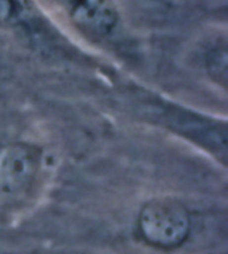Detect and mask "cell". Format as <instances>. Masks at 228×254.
Returning a JSON list of instances; mask_svg holds the SVG:
<instances>
[{"mask_svg":"<svg viewBox=\"0 0 228 254\" xmlns=\"http://www.w3.org/2000/svg\"><path fill=\"white\" fill-rule=\"evenodd\" d=\"M191 228L188 211L175 199L159 198L145 203L139 215V229L151 245L163 249L180 246Z\"/></svg>","mask_w":228,"mask_h":254,"instance_id":"obj_1","label":"cell"},{"mask_svg":"<svg viewBox=\"0 0 228 254\" xmlns=\"http://www.w3.org/2000/svg\"><path fill=\"white\" fill-rule=\"evenodd\" d=\"M52 3L76 30L93 39L110 36L120 23L115 0H52Z\"/></svg>","mask_w":228,"mask_h":254,"instance_id":"obj_2","label":"cell"},{"mask_svg":"<svg viewBox=\"0 0 228 254\" xmlns=\"http://www.w3.org/2000/svg\"><path fill=\"white\" fill-rule=\"evenodd\" d=\"M40 154L32 146L13 143L0 150V191L15 193L31 182L39 169Z\"/></svg>","mask_w":228,"mask_h":254,"instance_id":"obj_3","label":"cell"}]
</instances>
